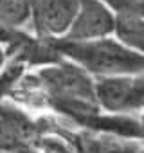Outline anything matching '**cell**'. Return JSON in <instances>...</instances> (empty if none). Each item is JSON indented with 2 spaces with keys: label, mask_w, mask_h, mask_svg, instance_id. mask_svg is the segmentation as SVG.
Returning a JSON list of instances; mask_svg holds the SVG:
<instances>
[{
  "label": "cell",
  "mask_w": 144,
  "mask_h": 153,
  "mask_svg": "<svg viewBox=\"0 0 144 153\" xmlns=\"http://www.w3.org/2000/svg\"><path fill=\"white\" fill-rule=\"evenodd\" d=\"M43 85L49 114H56L68 123L103 112L97 101L96 78L68 58L34 68Z\"/></svg>",
  "instance_id": "1"
},
{
  "label": "cell",
  "mask_w": 144,
  "mask_h": 153,
  "mask_svg": "<svg viewBox=\"0 0 144 153\" xmlns=\"http://www.w3.org/2000/svg\"><path fill=\"white\" fill-rule=\"evenodd\" d=\"M56 47L63 58L76 61L96 79L144 70V56L126 47L114 34L85 42L56 40Z\"/></svg>",
  "instance_id": "2"
},
{
  "label": "cell",
  "mask_w": 144,
  "mask_h": 153,
  "mask_svg": "<svg viewBox=\"0 0 144 153\" xmlns=\"http://www.w3.org/2000/svg\"><path fill=\"white\" fill-rule=\"evenodd\" d=\"M97 101L106 114L144 115V70L96 79Z\"/></svg>",
  "instance_id": "3"
},
{
  "label": "cell",
  "mask_w": 144,
  "mask_h": 153,
  "mask_svg": "<svg viewBox=\"0 0 144 153\" xmlns=\"http://www.w3.org/2000/svg\"><path fill=\"white\" fill-rule=\"evenodd\" d=\"M79 0H34L29 31L45 40H63L76 18Z\"/></svg>",
  "instance_id": "4"
},
{
  "label": "cell",
  "mask_w": 144,
  "mask_h": 153,
  "mask_svg": "<svg viewBox=\"0 0 144 153\" xmlns=\"http://www.w3.org/2000/svg\"><path fill=\"white\" fill-rule=\"evenodd\" d=\"M115 29V13L105 0H79L76 18L63 40L85 42L112 36Z\"/></svg>",
  "instance_id": "5"
},
{
  "label": "cell",
  "mask_w": 144,
  "mask_h": 153,
  "mask_svg": "<svg viewBox=\"0 0 144 153\" xmlns=\"http://www.w3.org/2000/svg\"><path fill=\"white\" fill-rule=\"evenodd\" d=\"M114 36L131 51L144 56V16L133 13H115Z\"/></svg>",
  "instance_id": "6"
},
{
  "label": "cell",
  "mask_w": 144,
  "mask_h": 153,
  "mask_svg": "<svg viewBox=\"0 0 144 153\" xmlns=\"http://www.w3.org/2000/svg\"><path fill=\"white\" fill-rule=\"evenodd\" d=\"M34 0H0V20L15 27L29 29Z\"/></svg>",
  "instance_id": "7"
},
{
  "label": "cell",
  "mask_w": 144,
  "mask_h": 153,
  "mask_svg": "<svg viewBox=\"0 0 144 153\" xmlns=\"http://www.w3.org/2000/svg\"><path fill=\"white\" fill-rule=\"evenodd\" d=\"M142 144L144 140L103 133V151L101 153H139Z\"/></svg>",
  "instance_id": "8"
},
{
  "label": "cell",
  "mask_w": 144,
  "mask_h": 153,
  "mask_svg": "<svg viewBox=\"0 0 144 153\" xmlns=\"http://www.w3.org/2000/svg\"><path fill=\"white\" fill-rule=\"evenodd\" d=\"M36 146L42 149V153H74L70 148V144L58 133L54 131H47L43 133L38 140Z\"/></svg>",
  "instance_id": "9"
},
{
  "label": "cell",
  "mask_w": 144,
  "mask_h": 153,
  "mask_svg": "<svg viewBox=\"0 0 144 153\" xmlns=\"http://www.w3.org/2000/svg\"><path fill=\"white\" fill-rule=\"evenodd\" d=\"M7 63H9V54H7V51H6L4 45H0V72L6 68Z\"/></svg>",
  "instance_id": "10"
},
{
  "label": "cell",
  "mask_w": 144,
  "mask_h": 153,
  "mask_svg": "<svg viewBox=\"0 0 144 153\" xmlns=\"http://www.w3.org/2000/svg\"><path fill=\"white\" fill-rule=\"evenodd\" d=\"M0 153H4V151H2V149H0Z\"/></svg>",
  "instance_id": "11"
}]
</instances>
